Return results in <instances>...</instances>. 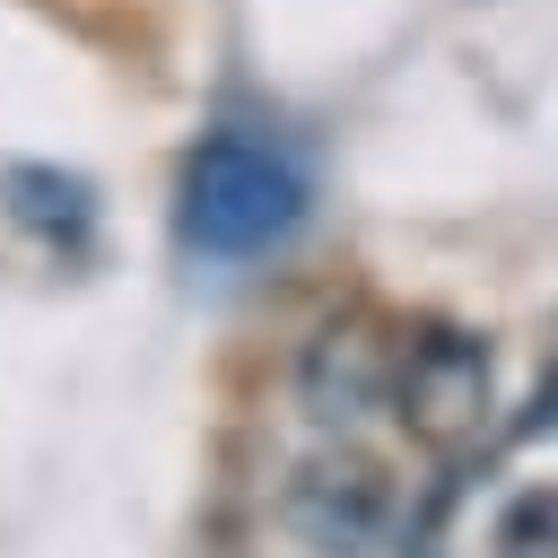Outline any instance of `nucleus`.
I'll return each instance as SVG.
<instances>
[{"mask_svg": "<svg viewBox=\"0 0 558 558\" xmlns=\"http://www.w3.org/2000/svg\"><path fill=\"white\" fill-rule=\"evenodd\" d=\"M314 209V174L279 131L253 122H218L192 157H183V192H174V235L192 262H262L279 253Z\"/></svg>", "mask_w": 558, "mask_h": 558, "instance_id": "nucleus-1", "label": "nucleus"}, {"mask_svg": "<svg viewBox=\"0 0 558 558\" xmlns=\"http://www.w3.org/2000/svg\"><path fill=\"white\" fill-rule=\"evenodd\" d=\"M0 209L44 235V244H78L96 227V192L87 174H61V166H0Z\"/></svg>", "mask_w": 558, "mask_h": 558, "instance_id": "nucleus-5", "label": "nucleus"}, {"mask_svg": "<svg viewBox=\"0 0 558 558\" xmlns=\"http://www.w3.org/2000/svg\"><path fill=\"white\" fill-rule=\"evenodd\" d=\"M392 375H401V340H384L366 314H331L296 357V401L323 427H357L392 410Z\"/></svg>", "mask_w": 558, "mask_h": 558, "instance_id": "nucleus-4", "label": "nucleus"}, {"mask_svg": "<svg viewBox=\"0 0 558 558\" xmlns=\"http://www.w3.org/2000/svg\"><path fill=\"white\" fill-rule=\"evenodd\" d=\"M488 558H558V480L523 488V497L488 523Z\"/></svg>", "mask_w": 558, "mask_h": 558, "instance_id": "nucleus-6", "label": "nucleus"}, {"mask_svg": "<svg viewBox=\"0 0 558 558\" xmlns=\"http://www.w3.org/2000/svg\"><path fill=\"white\" fill-rule=\"evenodd\" d=\"M488 401H497V357L480 331H453V323H427L418 340H401V375H392V418L436 445V453H462L480 427H488Z\"/></svg>", "mask_w": 558, "mask_h": 558, "instance_id": "nucleus-3", "label": "nucleus"}, {"mask_svg": "<svg viewBox=\"0 0 558 558\" xmlns=\"http://www.w3.org/2000/svg\"><path fill=\"white\" fill-rule=\"evenodd\" d=\"M279 523L314 558H384L401 541V488L375 453L323 445L279 480Z\"/></svg>", "mask_w": 558, "mask_h": 558, "instance_id": "nucleus-2", "label": "nucleus"}, {"mask_svg": "<svg viewBox=\"0 0 558 558\" xmlns=\"http://www.w3.org/2000/svg\"><path fill=\"white\" fill-rule=\"evenodd\" d=\"M541 427H558V384H541V401H532V418H523V436H541Z\"/></svg>", "mask_w": 558, "mask_h": 558, "instance_id": "nucleus-7", "label": "nucleus"}]
</instances>
